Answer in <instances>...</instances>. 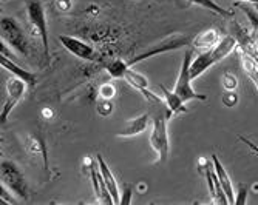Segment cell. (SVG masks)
Listing matches in <instances>:
<instances>
[{
  "label": "cell",
  "mask_w": 258,
  "mask_h": 205,
  "mask_svg": "<svg viewBox=\"0 0 258 205\" xmlns=\"http://www.w3.org/2000/svg\"><path fill=\"white\" fill-rule=\"evenodd\" d=\"M235 48H237V39L232 37V36H226V37L220 39V42L215 45L212 50H210V53H212L214 60L218 63L223 59H226Z\"/></svg>",
  "instance_id": "obj_17"
},
{
  "label": "cell",
  "mask_w": 258,
  "mask_h": 205,
  "mask_svg": "<svg viewBox=\"0 0 258 205\" xmlns=\"http://www.w3.org/2000/svg\"><path fill=\"white\" fill-rule=\"evenodd\" d=\"M130 86L136 88L138 91H143V89H147L149 88V80L146 76H143L141 73H138L136 70H133V68L130 66L128 70L124 73V77H122Z\"/></svg>",
  "instance_id": "obj_20"
},
{
  "label": "cell",
  "mask_w": 258,
  "mask_h": 205,
  "mask_svg": "<svg viewBox=\"0 0 258 205\" xmlns=\"http://www.w3.org/2000/svg\"><path fill=\"white\" fill-rule=\"evenodd\" d=\"M23 5H25L30 24L40 36L43 56H45L46 63H48L50 62V42H48V25H46L43 0H23Z\"/></svg>",
  "instance_id": "obj_4"
},
{
  "label": "cell",
  "mask_w": 258,
  "mask_h": 205,
  "mask_svg": "<svg viewBox=\"0 0 258 205\" xmlns=\"http://www.w3.org/2000/svg\"><path fill=\"white\" fill-rule=\"evenodd\" d=\"M90 180H91V185H93V191H95V196H96V200L99 203H114L113 202V197L105 185V182L102 179V174L99 171V167L96 168L95 165L90 167Z\"/></svg>",
  "instance_id": "obj_10"
},
{
  "label": "cell",
  "mask_w": 258,
  "mask_h": 205,
  "mask_svg": "<svg viewBox=\"0 0 258 205\" xmlns=\"http://www.w3.org/2000/svg\"><path fill=\"white\" fill-rule=\"evenodd\" d=\"M132 202V185H124V196L121 197V203H130Z\"/></svg>",
  "instance_id": "obj_29"
},
{
  "label": "cell",
  "mask_w": 258,
  "mask_h": 205,
  "mask_svg": "<svg viewBox=\"0 0 258 205\" xmlns=\"http://www.w3.org/2000/svg\"><path fill=\"white\" fill-rule=\"evenodd\" d=\"M192 40H194V36H172V37H167V39H164L162 42H159L158 45H155V47H152L149 51H144V53L135 56L130 60H125L127 66H133V65L139 63V62L150 59L153 56H158V54H162V53H169V51H175V50H179V48H184V47H190Z\"/></svg>",
  "instance_id": "obj_6"
},
{
  "label": "cell",
  "mask_w": 258,
  "mask_h": 205,
  "mask_svg": "<svg viewBox=\"0 0 258 205\" xmlns=\"http://www.w3.org/2000/svg\"><path fill=\"white\" fill-rule=\"evenodd\" d=\"M98 167H99V171H101V174H102V179H104V182H105V185H107V188H108V191H110V194H111V197H113L114 205L121 203L119 185H118V182H116L114 174L111 173L110 167L105 164L104 157H102L101 154H98Z\"/></svg>",
  "instance_id": "obj_12"
},
{
  "label": "cell",
  "mask_w": 258,
  "mask_h": 205,
  "mask_svg": "<svg viewBox=\"0 0 258 205\" xmlns=\"http://www.w3.org/2000/svg\"><path fill=\"white\" fill-rule=\"evenodd\" d=\"M250 5H253V10L258 13V2H256V4H250Z\"/></svg>",
  "instance_id": "obj_30"
},
{
  "label": "cell",
  "mask_w": 258,
  "mask_h": 205,
  "mask_svg": "<svg viewBox=\"0 0 258 205\" xmlns=\"http://www.w3.org/2000/svg\"><path fill=\"white\" fill-rule=\"evenodd\" d=\"M170 111H161L153 116L152 121V133H150V145L156 151L159 162H166L169 157L170 142L167 133V121L170 118Z\"/></svg>",
  "instance_id": "obj_2"
},
{
  "label": "cell",
  "mask_w": 258,
  "mask_h": 205,
  "mask_svg": "<svg viewBox=\"0 0 258 205\" xmlns=\"http://www.w3.org/2000/svg\"><path fill=\"white\" fill-rule=\"evenodd\" d=\"M190 4L194 5H198V7H203L209 11H212L214 14L217 16H223V17H233V13L229 11V10H224L223 7H220L218 4H215L214 0H189Z\"/></svg>",
  "instance_id": "obj_21"
},
{
  "label": "cell",
  "mask_w": 258,
  "mask_h": 205,
  "mask_svg": "<svg viewBox=\"0 0 258 205\" xmlns=\"http://www.w3.org/2000/svg\"><path fill=\"white\" fill-rule=\"evenodd\" d=\"M194 59V51L187 50L182 57V63L179 68V74L176 79V83L173 86V93L185 104L189 100H207L204 94H200L192 88V77H190V62Z\"/></svg>",
  "instance_id": "obj_3"
},
{
  "label": "cell",
  "mask_w": 258,
  "mask_h": 205,
  "mask_svg": "<svg viewBox=\"0 0 258 205\" xmlns=\"http://www.w3.org/2000/svg\"><path fill=\"white\" fill-rule=\"evenodd\" d=\"M221 82H223V86L226 91H235L238 86V79L235 74H232V73H224L221 77Z\"/></svg>",
  "instance_id": "obj_23"
},
{
  "label": "cell",
  "mask_w": 258,
  "mask_h": 205,
  "mask_svg": "<svg viewBox=\"0 0 258 205\" xmlns=\"http://www.w3.org/2000/svg\"><path fill=\"white\" fill-rule=\"evenodd\" d=\"M161 91H162V96H164V102H166L167 110L170 111V115H178V113L185 111V104L173 93V89L170 91L169 88H166L164 85H159Z\"/></svg>",
  "instance_id": "obj_18"
},
{
  "label": "cell",
  "mask_w": 258,
  "mask_h": 205,
  "mask_svg": "<svg viewBox=\"0 0 258 205\" xmlns=\"http://www.w3.org/2000/svg\"><path fill=\"white\" fill-rule=\"evenodd\" d=\"M220 42V34L217 30L210 28V30H204L201 31L200 34L194 36V40H192V45L190 47L194 50H198L200 53L201 51H209L212 50L215 45Z\"/></svg>",
  "instance_id": "obj_13"
},
{
  "label": "cell",
  "mask_w": 258,
  "mask_h": 205,
  "mask_svg": "<svg viewBox=\"0 0 258 205\" xmlns=\"http://www.w3.org/2000/svg\"><path fill=\"white\" fill-rule=\"evenodd\" d=\"M59 40L60 43L63 45V48L72 53L73 56L82 59V60H95L96 57V51L93 50L91 45H88L87 42L78 39V37H73V36H59Z\"/></svg>",
  "instance_id": "obj_9"
},
{
  "label": "cell",
  "mask_w": 258,
  "mask_h": 205,
  "mask_svg": "<svg viewBox=\"0 0 258 205\" xmlns=\"http://www.w3.org/2000/svg\"><path fill=\"white\" fill-rule=\"evenodd\" d=\"M238 102V96L235 91H226V94L223 96V104L226 107H233Z\"/></svg>",
  "instance_id": "obj_26"
},
{
  "label": "cell",
  "mask_w": 258,
  "mask_h": 205,
  "mask_svg": "<svg viewBox=\"0 0 258 205\" xmlns=\"http://www.w3.org/2000/svg\"><path fill=\"white\" fill-rule=\"evenodd\" d=\"M130 66H127V62L125 60H113L108 66H107V71L111 77L114 79H121L124 77V73L128 70Z\"/></svg>",
  "instance_id": "obj_22"
},
{
  "label": "cell",
  "mask_w": 258,
  "mask_h": 205,
  "mask_svg": "<svg viewBox=\"0 0 258 205\" xmlns=\"http://www.w3.org/2000/svg\"><path fill=\"white\" fill-rule=\"evenodd\" d=\"M98 111L101 113L102 116H108L110 113L113 111V104H111V102H110L108 99H102V104L99 105Z\"/></svg>",
  "instance_id": "obj_28"
},
{
  "label": "cell",
  "mask_w": 258,
  "mask_h": 205,
  "mask_svg": "<svg viewBox=\"0 0 258 205\" xmlns=\"http://www.w3.org/2000/svg\"><path fill=\"white\" fill-rule=\"evenodd\" d=\"M28 85L17 79V77H13L7 82V97H5V102H4V107H2V115H0V122L5 124L8 116L11 115V111L14 110V107L20 102V99L23 97V93H25V88Z\"/></svg>",
  "instance_id": "obj_7"
},
{
  "label": "cell",
  "mask_w": 258,
  "mask_h": 205,
  "mask_svg": "<svg viewBox=\"0 0 258 205\" xmlns=\"http://www.w3.org/2000/svg\"><path fill=\"white\" fill-rule=\"evenodd\" d=\"M241 65H243V68H244L246 74H247V76L250 77V80L253 82L255 88L258 89V63H256V59H255L250 53L241 50Z\"/></svg>",
  "instance_id": "obj_19"
},
{
  "label": "cell",
  "mask_w": 258,
  "mask_h": 205,
  "mask_svg": "<svg viewBox=\"0 0 258 205\" xmlns=\"http://www.w3.org/2000/svg\"><path fill=\"white\" fill-rule=\"evenodd\" d=\"M217 62L212 57V53L209 51H201L195 59H192L190 62V77L192 80L198 79L201 74H204L210 66H214Z\"/></svg>",
  "instance_id": "obj_16"
},
{
  "label": "cell",
  "mask_w": 258,
  "mask_h": 205,
  "mask_svg": "<svg viewBox=\"0 0 258 205\" xmlns=\"http://www.w3.org/2000/svg\"><path fill=\"white\" fill-rule=\"evenodd\" d=\"M0 65H2V68H5L7 71H10L14 77L20 79L25 82L28 86H34L36 82H37V76L28 70H23L22 66H19L17 63L13 62V59L4 56V54H0Z\"/></svg>",
  "instance_id": "obj_11"
},
{
  "label": "cell",
  "mask_w": 258,
  "mask_h": 205,
  "mask_svg": "<svg viewBox=\"0 0 258 205\" xmlns=\"http://www.w3.org/2000/svg\"><path fill=\"white\" fill-rule=\"evenodd\" d=\"M116 94V88L111 85V83H104L101 88H99V96L102 97V99H111L113 96Z\"/></svg>",
  "instance_id": "obj_24"
},
{
  "label": "cell",
  "mask_w": 258,
  "mask_h": 205,
  "mask_svg": "<svg viewBox=\"0 0 258 205\" xmlns=\"http://www.w3.org/2000/svg\"><path fill=\"white\" fill-rule=\"evenodd\" d=\"M0 36H2V40L10 48L25 57L30 56V43L25 36V31H23L22 25L14 17H2V20H0Z\"/></svg>",
  "instance_id": "obj_1"
},
{
  "label": "cell",
  "mask_w": 258,
  "mask_h": 205,
  "mask_svg": "<svg viewBox=\"0 0 258 205\" xmlns=\"http://www.w3.org/2000/svg\"><path fill=\"white\" fill-rule=\"evenodd\" d=\"M10 193H11V190H10L7 185L0 184V200L5 202V203H16L17 200H16Z\"/></svg>",
  "instance_id": "obj_25"
},
{
  "label": "cell",
  "mask_w": 258,
  "mask_h": 205,
  "mask_svg": "<svg viewBox=\"0 0 258 205\" xmlns=\"http://www.w3.org/2000/svg\"><path fill=\"white\" fill-rule=\"evenodd\" d=\"M212 165H214V170L218 176V180H220V184L227 196V200H229V205L233 203V200H235V193H233V185H232V179L230 176L227 174L224 165L221 164L220 161V157L217 154H212Z\"/></svg>",
  "instance_id": "obj_14"
},
{
  "label": "cell",
  "mask_w": 258,
  "mask_h": 205,
  "mask_svg": "<svg viewBox=\"0 0 258 205\" xmlns=\"http://www.w3.org/2000/svg\"><path fill=\"white\" fill-rule=\"evenodd\" d=\"M149 121H150V115L146 113V115H141L132 121H127L125 125L119 130L118 136L119 138H132V136L141 134L143 131H146V128L149 127Z\"/></svg>",
  "instance_id": "obj_15"
},
{
  "label": "cell",
  "mask_w": 258,
  "mask_h": 205,
  "mask_svg": "<svg viewBox=\"0 0 258 205\" xmlns=\"http://www.w3.org/2000/svg\"><path fill=\"white\" fill-rule=\"evenodd\" d=\"M0 179H2V184L7 185L11 190V193L17 196L20 200H27L30 197L27 179L14 162L4 159L2 165H0Z\"/></svg>",
  "instance_id": "obj_5"
},
{
  "label": "cell",
  "mask_w": 258,
  "mask_h": 205,
  "mask_svg": "<svg viewBox=\"0 0 258 205\" xmlns=\"http://www.w3.org/2000/svg\"><path fill=\"white\" fill-rule=\"evenodd\" d=\"M200 167H201V171L206 176L207 187H209V191H210V196H212L214 203L229 205L227 196H226V193H224V190H223V187L220 184V180H218V176H217L215 170L209 168V161H206V159H200Z\"/></svg>",
  "instance_id": "obj_8"
},
{
  "label": "cell",
  "mask_w": 258,
  "mask_h": 205,
  "mask_svg": "<svg viewBox=\"0 0 258 205\" xmlns=\"http://www.w3.org/2000/svg\"><path fill=\"white\" fill-rule=\"evenodd\" d=\"M256 63H258V59H256Z\"/></svg>",
  "instance_id": "obj_31"
},
{
  "label": "cell",
  "mask_w": 258,
  "mask_h": 205,
  "mask_svg": "<svg viewBox=\"0 0 258 205\" xmlns=\"http://www.w3.org/2000/svg\"><path fill=\"white\" fill-rule=\"evenodd\" d=\"M246 199H247V187L246 185H240L238 187V193L235 196V200H233V203L243 205V203H246Z\"/></svg>",
  "instance_id": "obj_27"
}]
</instances>
